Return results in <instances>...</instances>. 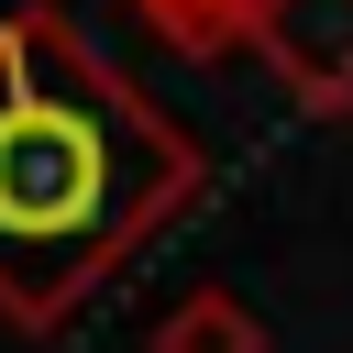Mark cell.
Listing matches in <instances>:
<instances>
[{"mask_svg":"<svg viewBox=\"0 0 353 353\" xmlns=\"http://www.w3.org/2000/svg\"><path fill=\"white\" fill-rule=\"evenodd\" d=\"M210 154L55 11H0V320L66 331L165 221H188Z\"/></svg>","mask_w":353,"mask_h":353,"instance_id":"6da1fadb","label":"cell"},{"mask_svg":"<svg viewBox=\"0 0 353 353\" xmlns=\"http://www.w3.org/2000/svg\"><path fill=\"white\" fill-rule=\"evenodd\" d=\"M254 55L309 121L353 110V0H254Z\"/></svg>","mask_w":353,"mask_h":353,"instance_id":"7a4b0ae2","label":"cell"},{"mask_svg":"<svg viewBox=\"0 0 353 353\" xmlns=\"http://www.w3.org/2000/svg\"><path fill=\"white\" fill-rule=\"evenodd\" d=\"M154 353H265V320H254L232 287H188V298L154 320Z\"/></svg>","mask_w":353,"mask_h":353,"instance_id":"3957f363","label":"cell"},{"mask_svg":"<svg viewBox=\"0 0 353 353\" xmlns=\"http://www.w3.org/2000/svg\"><path fill=\"white\" fill-rule=\"evenodd\" d=\"M176 55H232V44H254V0H132Z\"/></svg>","mask_w":353,"mask_h":353,"instance_id":"277c9868","label":"cell"}]
</instances>
